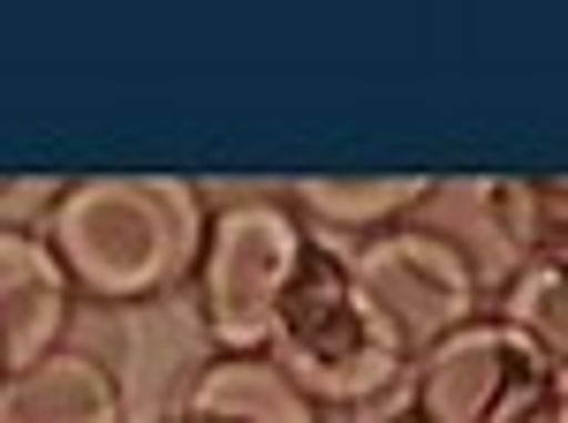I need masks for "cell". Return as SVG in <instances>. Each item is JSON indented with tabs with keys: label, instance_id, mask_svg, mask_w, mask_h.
<instances>
[{
	"label": "cell",
	"instance_id": "obj_1",
	"mask_svg": "<svg viewBox=\"0 0 568 423\" xmlns=\"http://www.w3.org/2000/svg\"><path fill=\"white\" fill-rule=\"evenodd\" d=\"M205 212L213 189H197L190 174H77L61 182L39 235L77 302L130 310L190 280Z\"/></svg>",
	"mask_w": 568,
	"mask_h": 423
},
{
	"label": "cell",
	"instance_id": "obj_2",
	"mask_svg": "<svg viewBox=\"0 0 568 423\" xmlns=\"http://www.w3.org/2000/svg\"><path fill=\"white\" fill-rule=\"evenodd\" d=\"M265 363L296 385L304 401H318L326 416L387 401L394 385H402V371H409L402 340L379 326V310L349 280L342 250L318 243V235H311V250L296 265V280H288V296H281V310H273Z\"/></svg>",
	"mask_w": 568,
	"mask_h": 423
},
{
	"label": "cell",
	"instance_id": "obj_3",
	"mask_svg": "<svg viewBox=\"0 0 568 423\" xmlns=\"http://www.w3.org/2000/svg\"><path fill=\"white\" fill-rule=\"evenodd\" d=\"M304 250H311V227L288 212L281 189L213 197L197 265H190V280H182L190 302H197V333H205L213 355H265L273 310L288 296Z\"/></svg>",
	"mask_w": 568,
	"mask_h": 423
},
{
	"label": "cell",
	"instance_id": "obj_4",
	"mask_svg": "<svg viewBox=\"0 0 568 423\" xmlns=\"http://www.w3.org/2000/svg\"><path fill=\"white\" fill-rule=\"evenodd\" d=\"M394 393L409 423H524L554 393H568V363L538 355L516 326L485 310L470 326L439 333L433 348H417Z\"/></svg>",
	"mask_w": 568,
	"mask_h": 423
},
{
	"label": "cell",
	"instance_id": "obj_5",
	"mask_svg": "<svg viewBox=\"0 0 568 423\" xmlns=\"http://www.w3.org/2000/svg\"><path fill=\"white\" fill-rule=\"evenodd\" d=\"M342 265H349L356 288H364V302L379 310V326L402 340V355H417V348H433L439 333L485 318V302H493L485 280H478V265L455 250L433 219H394L379 235L349 243Z\"/></svg>",
	"mask_w": 568,
	"mask_h": 423
},
{
	"label": "cell",
	"instance_id": "obj_6",
	"mask_svg": "<svg viewBox=\"0 0 568 423\" xmlns=\"http://www.w3.org/2000/svg\"><path fill=\"white\" fill-rule=\"evenodd\" d=\"M69 310H77V296H69L61 265L45 250V235L0 219V379H16L45 348H61Z\"/></svg>",
	"mask_w": 568,
	"mask_h": 423
},
{
	"label": "cell",
	"instance_id": "obj_7",
	"mask_svg": "<svg viewBox=\"0 0 568 423\" xmlns=\"http://www.w3.org/2000/svg\"><path fill=\"white\" fill-rule=\"evenodd\" d=\"M0 423H130V393L114 363L61 340L16 379H0Z\"/></svg>",
	"mask_w": 568,
	"mask_h": 423
},
{
	"label": "cell",
	"instance_id": "obj_8",
	"mask_svg": "<svg viewBox=\"0 0 568 423\" xmlns=\"http://www.w3.org/2000/svg\"><path fill=\"white\" fill-rule=\"evenodd\" d=\"M160 423H334L318 401H304L265 355H205L175 385Z\"/></svg>",
	"mask_w": 568,
	"mask_h": 423
},
{
	"label": "cell",
	"instance_id": "obj_9",
	"mask_svg": "<svg viewBox=\"0 0 568 423\" xmlns=\"http://www.w3.org/2000/svg\"><path fill=\"white\" fill-rule=\"evenodd\" d=\"M281 197L318 243L349 250V243L379 235L394 219H417V205L433 197V174H304Z\"/></svg>",
	"mask_w": 568,
	"mask_h": 423
},
{
	"label": "cell",
	"instance_id": "obj_10",
	"mask_svg": "<svg viewBox=\"0 0 568 423\" xmlns=\"http://www.w3.org/2000/svg\"><path fill=\"white\" fill-rule=\"evenodd\" d=\"M478 197L508 265H530V257H561L568 265V189L554 174H485Z\"/></svg>",
	"mask_w": 568,
	"mask_h": 423
},
{
	"label": "cell",
	"instance_id": "obj_11",
	"mask_svg": "<svg viewBox=\"0 0 568 423\" xmlns=\"http://www.w3.org/2000/svg\"><path fill=\"white\" fill-rule=\"evenodd\" d=\"M485 310H493L500 326H516L538 355L568 363V265L561 257H530V265H516V272L493 288Z\"/></svg>",
	"mask_w": 568,
	"mask_h": 423
},
{
	"label": "cell",
	"instance_id": "obj_12",
	"mask_svg": "<svg viewBox=\"0 0 568 423\" xmlns=\"http://www.w3.org/2000/svg\"><path fill=\"white\" fill-rule=\"evenodd\" d=\"M524 423H568V393H554V401H546L538 416H524Z\"/></svg>",
	"mask_w": 568,
	"mask_h": 423
}]
</instances>
